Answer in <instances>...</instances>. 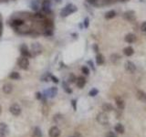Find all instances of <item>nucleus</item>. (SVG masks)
I'll return each instance as SVG.
<instances>
[{
    "label": "nucleus",
    "mask_w": 146,
    "mask_h": 137,
    "mask_svg": "<svg viewBox=\"0 0 146 137\" xmlns=\"http://www.w3.org/2000/svg\"><path fill=\"white\" fill-rule=\"evenodd\" d=\"M83 25H84V28H88L89 26H90V18H85L83 21Z\"/></svg>",
    "instance_id": "7c9ffc66"
},
{
    "label": "nucleus",
    "mask_w": 146,
    "mask_h": 137,
    "mask_svg": "<svg viewBox=\"0 0 146 137\" xmlns=\"http://www.w3.org/2000/svg\"><path fill=\"white\" fill-rule=\"evenodd\" d=\"M73 137H83V136H82V135H81L80 132H76L75 134L73 135Z\"/></svg>",
    "instance_id": "a19ab883"
},
{
    "label": "nucleus",
    "mask_w": 146,
    "mask_h": 137,
    "mask_svg": "<svg viewBox=\"0 0 146 137\" xmlns=\"http://www.w3.org/2000/svg\"><path fill=\"white\" fill-rule=\"evenodd\" d=\"M57 94H58V88L57 87H51L45 91V96H48L49 98H54Z\"/></svg>",
    "instance_id": "9d476101"
},
{
    "label": "nucleus",
    "mask_w": 146,
    "mask_h": 137,
    "mask_svg": "<svg viewBox=\"0 0 146 137\" xmlns=\"http://www.w3.org/2000/svg\"><path fill=\"white\" fill-rule=\"evenodd\" d=\"M98 93H99V90L96 89V88H92L90 91V92H89V95L91 97H95L96 95H98Z\"/></svg>",
    "instance_id": "cd10ccee"
},
{
    "label": "nucleus",
    "mask_w": 146,
    "mask_h": 137,
    "mask_svg": "<svg viewBox=\"0 0 146 137\" xmlns=\"http://www.w3.org/2000/svg\"><path fill=\"white\" fill-rule=\"evenodd\" d=\"M115 103L118 107L119 110H123L125 108V102L122 99H121V97H116L115 98Z\"/></svg>",
    "instance_id": "4468645a"
},
{
    "label": "nucleus",
    "mask_w": 146,
    "mask_h": 137,
    "mask_svg": "<svg viewBox=\"0 0 146 137\" xmlns=\"http://www.w3.org/2000/svg\"><path fill=\"white\" fill-rule=\"evenodd\" d=\"M2 27H3V25H2V23L0 22V30H1V28H2Z\"/></svg>",
    "instance_id": "79ce46f5"
},
{
    "label": "nucleus",
    "mask_w": 146,
    "mask_h": 137,
    "mask_svg": "<svg viewBox=\"0 0 146 137\" xmlns=\"http://www.w3.org/2000/svg\"><path fill=\"white\" fill-rule=\"evenodd\" d=\"M124 40L129 44H132L136 41V37L133 33H129L124 37Z\"/></svg>",
    "instance_id": "ddd939ff"
},
{
    "label": "nucleus",
    "mask_w": 146,
    "mask_h": 137,
    "mask_svg": "<svg viewBox=\"0 0 146 137\" xmlns=\"http://www.w3.org/2000/svg\"><path fill=\"white\" fill-rule=\"evenodd\" d=\"M77 81V78L74 74H70L69 77H68V82H70V83H73V82H75Z\"/></svg>",
    "instance_id": "c756f323"
},
{
    "label": "nucleus",
    "mask_w": 146,
    "mask_h": 137,
    "mask_svg": "<svg viewBox=\"0 0 146 137\" xmlns=\"http://www.w3.org/2000/svg\"><path fill=\"white\" fill-rule=\"evenodd\" d=\"M42 94L40 92H36V99L37 100H41L42 99Z\"/></svg>",
    "instance_id": "e433bc0d"
},
{
    "label": "nucleus",
    "mask_w": 146,
    "mask_h": 137,
    "mask_svg": "<svg viewBox=\"0 0 146 137\" xmlns=\"http://www.w3.org/2000/svg\"><path fill=\"white\" fill-rule=\"evenodd\" d=\"M104 62H105V58H104L103 55L101 53L97 54V56H96V63H97V65H99V66L103 65Z\"/></svg>",
    "instance_id": "6ab92c4d"
},
{
    "label": "nucleus",
    "mask_w": 146,
    "mask_h": 137,
    "mask_svg": "<svg viewBox=\"0 0 146 137\" xmlns=\"http://www.w3.org/2000/svg\"><path fill=\"white\" fill-rule=\"evenodd\" d=\"M76 84H77L78 88H80V89H82V88L85 86V84H86L85 77H83V76L78 77V78H77V81H76Z\"/></svg>",
    "instance_id": "2eb2a0df"
},
{
    "label": "nucleus",
    "mask_w": 146,
    "mask_h": 137,
    "mask_svg": "<svg viewBox=\"0 0 146 137\" xmlns=\"http://www.w3.org/2000/svg\"><path fill=\"white\" fill-rule=\"evenodd\" d=\"M9 112L14 115V116H18L21 113V107L19 106V104L14 103L12 104L9 108Z\"/></svg>",
    "instance_id": "423d86ee"
},
{
    "label": "nucleus",
    "mask_w": 146,
    "mask_h": 137,
    "mask_svg": "<svg viewBox=\"0 0 146 137\" xmlns=\"http://www.w3.org/2000/svg\"><path fill=\"white\" fill-rule=\"evenodd\" d=\"M123 54L125 55V56L127 57H131L134 54V49L132 47H131V46H128V47H126V48H123Z\"/></svg>",
    "instance_id": "f3484780"
},
{
    "label": "nucleus",
    "mask_w": 146,
    "mask_h": 137,
    "mask_svg": "<svg viewBox=\"0 0 146 137\" xmlns=\"http://www.w3.org/2000/svg\"><path fill=\"white\" fill-rule=\"evenodd\" d=\"M87 63H88L89 65H90V67H91V68H92V70H93L94 71H96V68H95V66H94L93 61H92V60H88V61H87Z\"/></svg>",
    "instance_id": "72a5a7b5"
},
{
    "label": "nucleus",
    "mask_w": 146,
    "mask_h": 137,
    "mask_svg": "<svg viewBox=\"0 0 146 137\" xmlns=\"http://www.w3.org/2000/svg\"><path fill=\"white\" fill-rule=\"evenodd\" d=\"M2 90H3V91H4V93H6V94L11 93V92H12V91H13L12 84H10V83H6V84H4V86H3Z\"/></svg>",
    "instance_id": "a211bd4d"
},
{
    "label": "nucleus",
    "mask_w": 146,
    "mask_h": 137,
    "mask_svg": "<svg viewBox=\"0 0 146 137\" xmlns=\"http://www.w3.org/2000/svg\"><path fill=\"white\" fill-rule=\"evenodd\" d=\"M97 121L98 122H100L101 124L106 125L109 123V117L108 115L106 114V112H100V113L97 115Z\"/></svg>",
    "instance_id": "7ed1b4c3"
},
{
    "label": "nucleus",
    "mask_w": 146,
    "mask_h": 137,
    "mask_svg": "<svg viewBox=\"0 0 146 137\" xmlns=\"http://www.w3.org/2000/svg\"><path fill=\"white\" fill-rule=\"evenodd\" d=\"M119 1H126V0H119Z\"/></svg>",
    "instance_id": "49530a36"
},
{
    "label": "nucleus",
    "mask_w": 146,
    "mask_h": 137,
    "mask_svg": "<svg viewBox=\"0 0 146 137\" xmlns=\"http://www.w3.org/2000/svg\"><path fill=\"white\" fill-rule=\"evenodd\" d=\"M50 79L52 80L53 82H55V83H58V79L56 76H54V75H50Z\"/></svg>",
    "instance_id": "c9c22d12"
},
{
    "label": "nucleus",
    "mask_w": 146,
    "mask_h": 137,
    "mask_svg": "<svg viewBox=\"0 0 146 137\" xmlns=\"http://www.w3.org/2000/svg\"><path fill=\"white\" fill-rule=\"evenodd\" d=\"M81 71H82V73L85 74V75H89V74H90V68L87 66L82 67V68H81Z\"/></svg>",
    "instance_id": "c85d7f7f"
},
{
    "label": "nucleus",
    "mask_w": 146,
    "mask_h": 137,
    "mask_svg": "<svg viewBox=\"0 0 146 137\" xmlns=\"http://www.w3.org/2000/svg\"><path fill=\"white\" fill-rule=\"evenodd\" d=\"M88 3H90L91 5H96V3L98 2L99 0H87Z\"/></svg>",
    "instance_id": "4c0bfd02"
},
{
    "label": "nucleus",
    "mask_w": 146,
    "mask_h": 137,
    "mask_svg": "<svg viewBox=\"0 0 146 137\" xmlns=\"http://www.w3.org/2000/svg\"><path fill=\"white\" fill-rule=\"evenodd\" d=\"M20 53L23 57H27V58H30V57H32L30 50L28 49V46L25 45V44H23V45L20 47Z\"/></svg>",
    "instance_id": "1a4fd4ad"
},
{
    "label": "nucleus",
    "mask_w": 146,
    "mask_h": 137,
    "mask_svg": "<svg viewBox=\"0 0 146 137\" xmlns=\"http://www.w3.org/2000/svg\"><path fill=\"white\" fill-rule=\"evenodd\" d=\"M10 132V130L8 128V124L5 122H0V133H2L4 135H8Z\"/></svg>",
    "instance_id": "9b49d317"
},
{
    "label": "nucleus",
    "mask_w": 146,
    "mask_h": 137,
    "mask_svg": "<svg viewBox=\"0 0 146 137\" xmlns=\"http://www.w3.org/2000/svg\"><path fill=\"white\" fill-rule=\"evenodd\" d=\"M18 66L20 67V68L22 70H28V67H29V60H28V58L27 57H21L19 59H18Z\"/></svg>",
    "instance_id": "20e7f679"
},
{
    "label": "nucleus",
    "mask_w": 146,
    "mask_h": 137,
    "mask_svg": "<svg viewBox=\"0 0 146 137\" xmlns=\"http://www.w3.org/2000/svg\"><path fill=\"white\" fill-rule=\"evenodd\" d=\"M102 110H103L104 112H111V111H113V106H112L111 103L106 102V103H104L103 105H102Z\"/></svg>",
    "instance_id": "412c9836"
},
{
    "label": "nucleus",
    "mask_w": 146,
    "mask_h": 137,
    "mask_svg": "<svg viewBox=\"0 0 146 137\" xmlns=\"http://www.w3.org/2000/svg\"><path fill=\"white\" fill-rule=\"evenodd\" d=\"M71 104H72L73 110L76 111V110H77V101H76V100H72V101H71Z\"/></svg>",
    "instance_id": "f704fd0d"
},
{
    "label": "nucleus",
    "mask_w": 146,
    "mask_h": 137,
    "mask_svg": "<svg viewBox=\"0 0 146 137\" xmlns=\"http://www.w3.org/2000/svg\"><path fill=\"white\" fill-rule=\"evenodd\" d=\"M0 137H6V135L2 134V133H0Z\"/></svg>",
    "instance_id": "37998d69"
},
{
    "label": "nucleus",
    "mask_w": 146,
    "mask_h": 137,
    "mask_svg": "<svg viewBox=\"0 0 146 137\" xmlns=\"http://www.w3.org/2000/svg\"><path fill=\"white\" fill-rule=\"evenodd\" d=\"M136 96H137V98H138V100L140 102L146 103V92H144L143 91L139 90V91H137V92H136Z\"/></svg>",
    "instance_id": "f8f14e48"
},
{
    "label": "nucleus",
    "mask_w": 146,
    "mask_h": 137,
    "mask_svg": "<svg viewBox=\"0 0 146 137\" xmlns=\"http://www.w3.org/2000/svg\"><path fill=\"white\" fill-rule=\"evenodd\" d=\"M93 49H94V51H95L96 53H99V47H98L97 44H94L93 45Z\"/></svg>",
    "instance_id": "58836bf2"
},
{
    "label": "nucleus",
    "mask_w": 146,
    "mask_h": 137,
    "mask_svg": "<svg viewBox=\"0 0 146 137\" xmlns=\"http://www.w3.org/2000/svg\"><path fill=\"white\" fill-rule=\"evenodd\" d=\"M11 26L14 27V28H18V27H20V26H23L25 24V21L21 19V18H16L14 20L11 21Z\"/></svg>",
    "instance_id": "dca6fc26"
},
{
    "label": "nucleus",
    "mask_w": 146,
    "mask_h": 137,
    "mask_svg": "<svg viewBox=\"0 0 146 137\" xmlns=\"http://www.w3.org/2000/svg\"><path fill=\"white\" fill-rule=\"evenodd\" d=\"M116 12L114 10H110L105 14V18L106 19H111V18H115Z\"/></svg>",
    "instance_id": "5701e85b"
},
{
    "label": "nucleus",
    "mask_w": 146,
    "mask_h": 137,
    "mask_svg": "<svg viewBox=\"0 0 146 137\" xmlns=\"http://www.w3.org/2000/svg\"><path fill=\"white\" fill-rule=\"evenodd\" d=\"M1 112H2V107L0 106V114H1Z\"/></svg>",
    "instance_id": "a18cd8bd"
},
{
    "label": "nucleus",
    "mask_w": 146,
    "mask_h": 137,
    "mask_svg": "<svg viewBox=\"0 0 146 137\" xmlns=\"http://www.w3.org/2000/svg\"><path fill=\"white\" fill-rule=\"evenodd\" d=\"M103 2H104V5H109V4L113 2V0H103Z\"/></svg>",
    "instance_id": "ea45409f"
},
{
    "label": "nucleus",
    "mask_w": 146,
    "mask_h": 137,
    "mask_svg": "<svg viewBox=\"0 0 146 137\" xmlns=\"http://www.w3.org/2000/svg\"><path fill=\"white\" fill-rule=\"evenodd\" d=\"M8 77L11 80H19L20 79V74L18 73V72H17V71H13V72H11L8 75Z\"/></svg>",
    "instance_id": "4be33fe9"
},
{
    "label": "nucleus",
    "mask_w": 146,
    "mask_h": 137,
    "mask_svg": "<svg viewBox=\"0 0 146 137\" xmlns=\"http://www.w3.org/2000/svg\"><path fill=\"white\" fill-rule=\"evenodd\" d=\"M124 18L129 21H134V19H135V17H134L133 14L131 15L130 12H126L125 14H124Z\"/></svg>",
    "instance_id": "a878e982"
},
{
    "label": "nucleus",
    "mask_w": 146,
    "mask_h": 137,
    "mask_svg": "<svg viewBox=\"0 0 146 137\" xmlns=\"http://www.w3.org/2000/svg\"><path fill=\"white\" fill-rule=\"evenodd\" d=\"M6 1H7V0H6Z\"/></svg>",
    "instance_id": "de8ad7c7"
},
{
    "label": "nucleus",
    "mask_w": 146,
    "mask_h": 137,
    "mask_svg": "<svg viewBox=\"0 0 146 137\" xmlns=\"http://www.w3.org/2000/svg\"><path fill=\"white\" fill-rule=\"evenodd\" d=\"M31 55L33 56H37L38 54H40L42 52V46L39 43H33L31 45Z\"/></svg>",
    "instance_id": "f03ea898"
},
{
    "label": "nucleus",
    "mask_w": 146,
    "mask_h": 137,
    "mask_svg": "<svg viewBox=\"0 0 146 137\" xmlns=\"http://www.w3.org/2000/svg\"><path fill=\"white\" fill-rule=\"evenodd\" d=\"M31 8L34 11H38L39 9V3L37 0H34L32 3H31Z\"/></svg>",
    "instance_id": "393cba45"
},
{
    "label": "nucleus",
    "mask_w": 146,
    "mask_h": 137,
    "mask_svg": "<svg viewBox=\"0 0 146 137\" xmlns=\"http://www.w3.org/2000/svg\"><path fill=\"white\" fill-rule=\"evenodd\" d=\"M125 70L128 72H130V73H131V74H133L134 72L136 71V66H135V64L132 62V61H131V60H127L125 62Z\"/></svg>",
    "instance_id": "0eeeda50"
},
{
    "label": "nucleus",
    "mask_w": 146,
    "mask_h": 137,
    "mask_svg": "<svg viewBox=\"0 0 146 137\" xmlns=\"http://www.w3.org/2000/svg\"><path fill=\"white\" fill-rule=\"evenodd\" d=\"M105 137H118L117 136V134H116L115 132H108L107 133H106V135H105Z\"/></svg>",
    "instance_id": "2f4dec72"
},
{
    "label": "nucleus",
    "mask_w": 146,
    "mask_h": 137,
    "mask_svg": "<svg viewBox=\"0 0 146 137\" xmlns=\"http://www.w3.org/2000/svg\"><path fill=\"white\" fill-rule=\"evenodd\" d=\"M114 130L117 133H121V134H123L124 132H125V128L121 123H117V124L114 126Z\"/></svg>",
    "instance_id": "aec40b11"
},
{
    "label": "nucleus",
    "mask_w": 146,
    "mask_h": 137,
    "mask_svg": "<svg viewBox=\"0 0 146 137\" xmlns=\"http://www.w3.org/2000/svg\"><path fill=\"white\" fill-rule=\"evenodd\" d=\"M49 137H58L60 135V130L57 126H52L48 131Z\"/></svg>",
    "instance_id": "6e6552de"
},
{
    "label": "nucleus",
    "mask_w": 146,
    "mask_h": 137,
    "mask_svg": "<svg viewBox=\"0 0 146 137\" xmlns=\"http://www.w3.org/2000/svg\"><path fill=\"white\" fill-rule=\"evenodd\" d=\"M41 9L46 14H50L51 13V2L50 0H44L41 5Z\"/></svg>",
    "instance_id": "39448f33"
},
{
    "label": "nucleus",
    "mask_w": 146,
    "mask_h": 137,
    "mask_svg": "<svg viewBox=\"0 0 146 137\" xmlns=\"http://www.w3.org/2000/svg\"><path fill=\"white\" fill-rule=\"evenodd\" d=\"M141 31L142 32V33L146 34V21L141 24Z\"/></svg>",
    "instance_id": "473e14b6"
},
{
    "label": "nucleus",
    "mask_w": 146,
    "mask_h": 137,
    "mask_svg": "<svg viewBox=\"0 0 146 137\" xmlns=\"http://www.w3.org/2000/svg\"><path fill=\"white\" fill-rule=\"evenodd\" d=\"M62 87H63V90H64L67 93H68V94L72 93V90L69 88V86H68V83H67L66 81H63L62 82Z\"/></svg>",
    "instance_id": "b1692460"
},
{
    "label": "nucleus",
    "mask_w": 146,
    "mask_h": 137,
    "mask_svg": "<svg viewBox=\"0 0 146 137\" xmlns=\"http://www.w3.org/2000/svg\"><path fill=\"white\" fill-rule=\"evenodd\" d=\"M56 2H58V3H59V2H61V0H55Z\"/></svg>",
    "instance_id": "c03bdc74"
},
{
    "label": "nucleus",
    "mask_w": 146,
    "mask_h": 137,
    "mask_svg": "<svg viewBox=\"0 0 146 137\" xmlns=\"http://www.w3.org/2000/svg\"><path fill=\"white\" fill-rule=\"evenodd\" d=\"M34 135L36 137H42V132L39 127H35L34 129Z\"/></svg>",
    "instance_id": "bb28decb"
},
{
    "label": "nucleus",
    "mask_w": 146,
    "mask_h": 137,
    "mask_svg": "<svg viewBox=\"0 0 146 137\" xmlns=\"http://www.w3.org/2000/svg\"><path fill=\"white\" fill-rule=\"evenodd\" d=\"M77 10H78V8H77L76 6L72 5V4H68V5L66 6L65 8L61 10L60 16L62 18H66V17H68V16L70 15V14H72V13L76 12Z\"/></svg>",
    "instance_id": "f257e3e1"
}]
</instances>
